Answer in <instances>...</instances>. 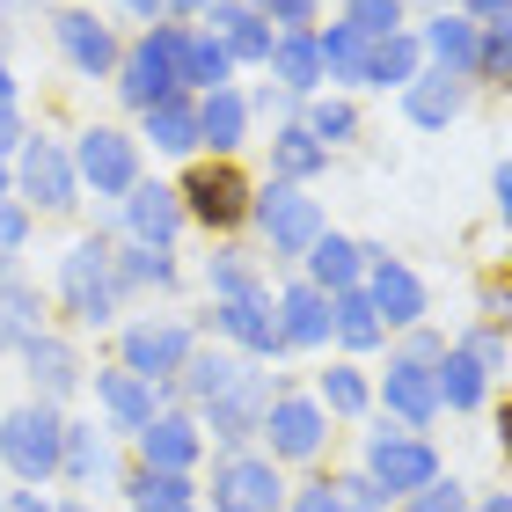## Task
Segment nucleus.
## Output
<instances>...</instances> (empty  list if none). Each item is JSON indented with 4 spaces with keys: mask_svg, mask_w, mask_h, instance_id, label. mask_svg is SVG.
<instances>
[{
    "mask_svg": "<svg viewBox=\"0 0 512 512\" xmlns=\"http://www.w3.org/2000/svg\"><path fill=\"white\" fill-rule=\"evenodd\" d=\"M59 439H66V425H59V410L44 403V395L0 417V461H8V469H15L22 483L59 476Z\"/></svg>",
    "mask_w": 512,
    "mask_h": 512,
    "instance_id": "nucleus-1",
    "label": "nucleus"
},
{
    "mask_svg": "<svg viewBox=\"0 0 512 512\" xmlns=\"http://www.w3.org/2000/svg\"><path fill=\"white\" fill-rule=\"evenodd\" d=\"M176 44H183V22H154V30L125 52V81L118 88H125L132 110H154V103H169L183 88L176 81Z\"/></svg>",
    "mask_w": 512,
    "mask_h": 512,
    "instance_id": "nucleus-2",
    "label": "nucleus"
},
{
    "mask_svg": "<svg viewBox=\"0 0 512 512\" xmlns=\"http://www.w3.org/2000/svg\"><path fill=\"white\" fill-rule=\"evenodd\" d=\"M59 293H66V308H74L81 322H110L118 315V256H110V242H81L74 256L59 264Z\"/></svg>",
    "mask_w": 512,
    "mask_h": 512,
    "instance_id": "nucleus-3",
    "label": "nucleus"
},
{
    "mask_svg": "<svg viewBox=\"0 0 512 512\" xmlns=\"http://www.w3.org/2000/svg\"><path fill=\"white\" fill-rule=\"evenodd\" d=\"M249 213H256V227L271 235L278 256H308L315 235H322V205L300 191V183H264V191L249 198Z\"/></svg>",
    "mask_w": 512,
    "mask_h": 512,
    "instance_id": "nucleus-4",
    "label": "nucleus"
},
{
    "mask_svg": "<svg viewBox=\"0 0 512 512\" xmlns=\"http://www.w3.org/2000/svg\"><path fill=\"white\" fill-rule=\"evenodd\" d=\"M366 476H374L381 491L410 498V491H425V483L439 476V454L425 447V439H410V432H374V447H366Z\"/></svg>",
    "mask_w": 512,
    "mask_h": 512,
    "instance_id": "nucleus-5",
    "label": "nucleus"
},
{
    "mask_svg": "<svg viewBox=\"0 0 512 512\" xmlns=\"http://www.w3.org/2000/svg\"><path fill=\"white\" fill-rule=\"evenodd\" d=\"M74 176H88V183H96V198H125L132 183H139V147H132L125 132H110V125H96V132H81Z\"/></svg>",
    "mask_w": 512,
    "mask_h": 512,
    "instance_id": "nucleus-6",
    "label": "nucleus"
},
{
    "mask_svg": "<svg viewBox=\"0 0 512 512\" xmlns=\"http://www.w3.org/2000/svg\"><path fill=\"white\" fill-rule=\"evenodd\" d=\"M213 505L220 512H278V469L256 454H227L213 469Z\"/></svg>",
    "mask_w": 512,
    "mask_h": 512,
    "instance_id": "nucleus-7",
    "label": "nucleus"
},
{
    "mask_svg": "<svg viewBox=\"0 0 512 512\" xmlns=\"http://www.w3.org/2000/svg\"><path fill=\"white\" fill-rule=\"evenodd\" d=\"M374 256V286H366V300H374L381 330H417V315H425V286H417V271H403L388 249H366Z\"/></svg>",
    "mask_w": 512,
    "mask_h": 512,
    "instance_id": "nucleus-8",
    "label": "nucleus"
},
{
    "mask_svg": "<svg viewBox=\"0 0 512 512\" xmlns=\"http://www.w3.org/2000/svg\"><path fill=\"white\" fill-rule=\"evenodd\" d=\"M264 410H271V381L249 374V366L213 395V403H205V417H213V432L227 439V447H235V439H249V432H264Z\"/></svg>",
    "mask_w": 512,
    "mask_h": 512,
    "instance_id": "nucleus-9",
    "label": "nucleus"
},
{
    "mask_svg": "<svg viewBox=\"0 0 512 512\" xmlns=\"http://www.w3.org/2000/svg\"><path fill=\"white\" fill-rule=\"evenodd\" d=\"M176 198H183V213L205 220V227H235L249 213V183L235 169H191V183H183Z\"/></svg>",
    "mask_w": 512,
    "mask_h": 512,
    "instance_id": "nucleus-10",
    "label": "nucleus"
},
{
    "mask_svg": "<svg viewBox=\"0 0 512 512\" xmlns=\"http://www.w3.org/2000/svg\"><path fill=\"white\" fill-rule=\"evenodd\" d=\"M183 359H191V330H183V322H132L125 330V366L132 374L161 381V374H183Z\"/></svg>",
    "mask_w": 512,
    "mask_h": 512,
    "instance_id": "nucleus-11",
    "label": "nucleus"
},
{
    "mask_svg": "<svg viewBox=\"0 0 512 512\" xmlns=\"http://www.w3.org/2000/svg\"><path fill=\"white\" fill-rule=\"evenodd\" d=\"M96 395H103V410L118 417L125 432H139V425H154V410H161V381H147V374H132V366H110V374H96Z\"/></svg>",
    "mask_w": 512,
    "mask_h": 512,
    "instance_id": "nucleus-12",
    "label": "nucleus"
},
{
    "mask_svg": "<svg viewBox=\"0 0 512 512\" xmlns=\"http://www.w3.org/2000/svg\"><path fill=\"white\" fill-rule=\"evenodd\" d=\"M264 432H271V454L278 461H308L322 447V410L300 403V395H278V403L264 410Z\"/></svg>",
    "mask_w": 512,
    "mask_h": 512,
    "instance_id": "nucleus-13",
    "label": "nucleus"
},
{
    "mask_svg": "<svg viewBox=\"0 0 512 512\" xmlns=\"http://www.w3.org/2000/svg\"><path fill=\"white\" fill-rule=\"evenodd\" d=\"M213 322L235 344H249V352H286V330H278V315H271V300L264 293H235V300H220Z\"/></svg>",
    "mask_w": 512,
    "mask_h": 512,
    "instance_id": "nucleus-14",
    "label": "nucleus"
},
{
    "mask_svg": "<svg viewBox=\"0 0 512 512\" xmlns=\"http://www.w3.org/2000/svg\"><path fill=\"white\" fill-rule=\"evenodd\" d=\"M125 220H132V235L147 249H169L176 227H183V198L161 191V183H132V191H125Z\"/></svg>",
    "mask_w": 512,
    "mask_h": 512,
    "instance_id": "nucleus-15",
    "label": "nucleus"
},
{
    "mask_svg": "<svg viewBox=\"0 0 512 512\" xmlns=\"http://www.w3.org/2000/svg\"><path fill=\"white\" fill-rule=\"evenodd\" d=\"M381 395H388V410L403 417V425H432V417H439V381H432L425 359H395Z\"/></svg>",
    "mask_w": 512,
    "mask_h": 512,
    "instance_id": "nucleus-16",
    "label": "nucleus"
},
{
    "mask_svg": "<svg viewBox=\"0 0 512 512\" xmlns=\"http://www.w3.org/2000/svg\"><path fill=\"white\" fill-rule=\"evenodd\" d=\"M22 191H30L37 205H74V161H66L52 139H30V147H22Z\"/></svg>",
    "mask_w": 512,
    "mask_h": 512,
    "instance_id": "nucleus-17",
    "label": "nucleus"
},
{
    "mask_svg": "<svg viewBox=\"0 0 512 512\" xmlns=\"http://www.w3.org/2000/svg\"><path fill=\"white\" fill-rule=\"evenodd\" d=\"M52 30H59V52L74 59L81 74H96V81H103L110 66H118V37H110L103 22H96V15H81V8H74V15H59Z\"/></svg>",
    "mask_w": 512,
    "mask_h": 512,
    "instance_id": "nucleus-18",
    "label": "nucleus"
},
{
    "mask_svg": "<svg viewBox=\"0 0 512 512\" xmlns=\"http://www.w3.org/2000/svg\"><path fill=\"white\" fill-rule=\"evenodd\" d=\"M139 454H147V469H191V461H198V425H191V417H161L154 410V425H139Z\"/></svg>",
    "mask_w": 512,
    "mask_h": 512,
    "instance_id": "nucleus-19",
    "label": "nucleus"
},
{
    "mask_svg": "<svg viewBox=\"0 0 512 512\" xmlns=\"http://www.w3.org/2000/svg\"><path fill=\"white\" fill-rule=\"evenodd\" d=\"M205 15H213V30H220V44H227L235 59H271V44H278V37H271V22L256 15L249 0H213Z\"/></svg>",
    "mask_w": 512,
    "mask_h": 512,
    "instance_id": "nucleus-20",
    "label": "nucleus"
},
{
    "mask_svg": "<svg viewBox=\"0 0 512 512\" xmlns=\"http://www.w3.org/2000/svg\"><path fill=\"white\" fill-rule=\"evenodd\" d=\"M425 52L439 59V74H447V81H476V22L469 15L425 22Z\"/></svg>",
    "mask_w": 512,
    "mask_h": 512,
    "instance_id": "nucleus-21",
    "label": "nucleus"
},
{
    "mask_svg": "<svg viewBox=\"0 0 512 512\" xmlns=\"http://www.w3.org/2000/svg\"><path fill=\"white\" fill-rule=\"evenodd\" d=\"M271 74H278V88L286 96H308V88L322 81V52H315V30H278V44H271Z\"/></svg>",
    "mask_w": 512,
    "mask_h": 512,
    "instance_id": "nucleus-22",
    "label": "nucleus"
},
{
    "mask_svg": "<svg viewBox=\"0 0 512 512\" xmlns=\"http://www.w3.org/2000/svg\"><path fill=\"white\" fill-rule=\"evenodd\" d=\"M22 359H30V381H37V395H44V403H59V395L81 381V359L66 352L59 337H44V330H37L30 344H22Z\"/></svg>",
    "mask_w": 512,
    "mask_h": 512,
    "instance_id": "nucleus-23",
    "label": "nucleus"
},
{
    "mask_svg": "<svg viewBox=\"0 0 512 512\" xmlns=\"http://www.w3.org/2000/svg\"><path fill=\"white\" fill-rule=\"evenodd\" d=\"M403 110H410V125H425V132L454 125V118H461V81H447V74H417V81L403 88Z\"/></svg>",
    "mask_w": 512,
    "mask_h": 512,
    "instance_id": "nucleus-24",
    "label": "nucleus"
},
{
    "mask_svg": "<svg viewBox=\"0 0 512 512\" xmlns=\"http://www.w3.org/2000/svg\"><path fill=\"white\" fill-rule=\"evenodd\" d=\"M227 74H235V52H227L220 37H191V30H183V44H176V81H198L205 96H213V88H227Z\"/></svg>",
    "mask_w": 512,
    "mask_h": 512,
    "instance_id": "nucleus-25",
    "label": "nucleus"
},
{
    "mask_svg": "<svg viewBox=\"0 0 512 512\" xmlns=\"http://www.w3.org/2000/svg\"><path fill=\"white\" fill-rule=\"evenodd\" d=\"M315 52H322V74H337V81H366V66H374V37H359L352 22H330V30L315 37Z\"/></svg>",
    "mask_w": 512,
    "mask_h": 512,
    "instance_id": "nucleus-26",
    "label": "nucleus"
},
{
    "mask_svg": "<svg viewBox=\"0 0 512 512\" xmlns=\"http://www.w3.org/2000/svg\"><path fill=\"white\" fill-rule=\"evenodd\" d=\"M37 315H44L37 286H22V278H0V352H22V344L37 337Z\"/></svg>",
    "mask_w": 512,
    "mask_h": 512,
    "instance_id": "nucleus-27",
    "label": "nucleus"
},
{
    "mask_svg": "<svg viewBox=\"0 0 512 512\" xmlns=\"http://www.w3.org/2000/svg\"><path fill=\"white\" fill-rule=\"evenodd\" d=\"M278 330H286V344H322L330 337V300H322L315 286H293L286 300H278Z\"/></svg>",
    "mask_w": 512,
    "mask_h": 512,
    "instance_id": "nucleus-28",
    "label": "nucleus"
},
{
    "mask_svg": "<svg viewBox=\"0 0 512 512\" xmlns=\"http://www.w3.org/2000/svg\"><path fill=\"white\" fill-rule=\"evenodd\" d=\"M322 161H330V147H322L308 125H286V132L271 139V169H278V183H308Z\"/></svg>",
    "mask_w": 512,
    "mask_h": 512,
    "instance_id": "nucleus-29",
    "label": "nucleus"
},
{
    "mask_svg": "<svg viewBox=\"0 0 512 512\" xmlns=\"http://www.w3.org/2000/svg\"><path fill=\"white\" fill-rule=\"evenodd\" d=\"M147 118V139L161 154H191L198 147V103H183V96H169V103H154V110H139Z\"/></svg>",
    "mask_w": 512,
    "mask_h": 512,
    "instance_id": "nucleus-30",
    "label": "nucleus"
},
{
    "mask_svg": "<svg viewBox=\"0 0 512 512\" xmlns=\"http://www.w3.org/2000/svg\"><path fill=\"white\" fill-rule=\"evenodd\" d=\"M330 330L352 344V352H374V344H381V315H374V300H366L359 286H344V293L330 300Z\"/></svg>",
    "mask_w": 512,
    "mask_h": 512,
    "instance_id": "nucleus-31",
    "label": "nucleus"
},
{
    "mask_svg": "<svg viewBox=\"0 0 512 512\" xmlns=\"http://www.w3.org/2000/svg\"><path fill=\"white\" fill-rule=\"evenodd\" d=\"M242 125H249V103L235 96V88H213V96L198 103V139H213V147H242Z\"/></svg>",
    "mask_w": 512,
    "mask_h": 512,
    "instance_id": "nucleus-32",
    "label": "nucleus"
},
{
    "mask_svg": "<svg viewBox=\"0 0 512 512\" xmlns=\"http://www.w3.org/2000/svg\"><path fill=\"white\" fill-rule=\"evenodd\" d=\"M59 469L74 476V483H103V476H110L103 432H96V425H66V439H59Z\"/></svg>",
    "mask_w": 512,
    "mask_h": 512,
    "instance_id": "nucleus-33",
    "label": "nucleus"
},
{
    "mask_svg": "<svg viewBox=\"0 0 512 512\" xmlns=\"http://www.w3.org/2000/svg\"><path fill=\"white\" fill-rule=\"evenodd\" d=\"M417 52H425V44L403 37V30L374 37V66H366V81H374V88H410L417 81Z\"/></svg>",
    "mask_w": 512,
    "mask_h": 512,
    "instance_id": "nucleus-34",
    "label": "nucleus"
},
{
    "mask_svg": "<svg viewBox=\"0 0 512 512\" xmlns=\"http://www.w3.org/2000/svg\"><path fill=\"white\" fill-rule=\"evenodd\" d=\"M432 381H439V403H447V410H476L483 403V366L469 352H447L432 366Z\"/></svg>",
    "mask_w": 512,
    "mask_h": 512,
    "instance_id": "nucleus-35",
    "label": "nucleus"
},
{
    "mask_svg": "<svg viewBox=\"0 0 512 512\" xmlns=\"http://www.w3.org/2000/svg\"><path fill=\"white\" fill-rule=\"evenodd\" d=\"M308 264H315V286L344 293V286H352V278H359V242H344V235H315Z\"/></svg>",
    "mask_w": 512,
    "mask_h": 512,
    "instance_id": "nucleus-36",
    "label": "nucleus"
},
{
    "mask_svg": "<svg viewBox=\"0 0 512 512\" xmlns=\"http://www.w3.org/2000/svg\"><path fill=\"white\" fill-rule=\"evenodd\" d=\"M132 505L139 512H191V483L176 469H139L132 476Z\"/></svg>",
    "mask_w": 512,
    "mask_h": 512,
    "instance_id": "nucleus-37",
    "label": "nucleus"
},
{
    "mask_svg": "<svg viewBox=\"0 0 512 512\" xmlns=\"http://www.w3.org/2000/svg\"><path fill=\"white\" fill-rule=\"evenodd\" d=\"M235 374H242V359H227V352H191V359H183V381H191L198 403H213Z\"/></svg>",
    "mask_w": 512,
    "mask_h": 512,
    "instance_id": "nucleus-38",
    "label": "nucleus"
},
{
    "mask_svg": "<svg viewBox=\"0 0 512 512\" xmlns=\"http://www.w3.org/2000/svg\"><path fill=\"white\" fill-rule=\"evenodd\" d=\"M476 74H491V81L512 88V15L483 22V37H476Z\"/></svg>",
    "mask_w": 512,
    "mask_h": 512,
    "instance_id": "nucleus-39",
    "label": "nucleus"
},
{
    "mask_svg": "<svg viewBox=\"0 0 512 512\" xmlns=\"http://www.w3.org/2000/svg\"><path fill=\"white\" fill-rule=\"evenodd\" d=\"M169 278H176L169 249H147V242H139L132 256H118V293H132V286H169Z\"/></svg>",
    "mask_w": 512,
    "mask_h": 512,
    "instance_id": "nucleus-40",
    "label": "nucleus"
},
{
    "mask_svg": "<svg viewBox=\"0 0 512 512\" xmlns=\"http://www.w3.org/2000/svg\"><path fill=\"white\" fill-rule=\"evenodd\" d=\"M344 22L359 37H395L403 30V0H344Z\"/></svg>",
    "mask_w": 512,
    "mask_h": 512,
    "instance_id": "nucleus-41",
    "label": "nucleus"
},
{
    "mask_svg": "<svg viewBox=\"0 0 512 512\" xmlns=\"http://www.w3.org/2000/svg\"><path fill=\"white\" fill-rule=\"evenodd\" d=\"M308 132L322 139V147H337V139L359 132V110H352V103H315V110H308Z\"/></svg>",
    "mask_w": 512,
    "mask_h": 512,
    "instance_id": "nucleus-42",
    "label": "nucleus"
},
{
    "mask_svg": "<svg viewBox=\"0 0 512 512\" xmlns=\"http://www.w3.org/2000/svg\"><path fill=\"white\" fill-rule=\"evenodd\" d=\"M322 403L352 417V410H366V381L352 374V366H330V374H322Z\"/></svg>",
    "mask_w": 512,
    "mask_h": 512,
    "instance_id": "nucleus-43",
    "label": "nucleus"
},
{
    "mask_svg": "<svg viewBox=\"0 0 512 512\" xmlns=\"http://www.w3.org/2000/svg\"><path fill=\"white\" fill-rule=\"evenodd\" d=\"M213 286H220V300H235V293H264L242 256H213Z\"/></svg>",
    "mask_w": 512,
    "mask_h": 512,
    "instance_id": "nucleus-44",
    "label": "nucleus"
},
{
    "mask_svg": "<svg viewBox=\"0 0 512 512\" xmlns=\"http://www.w3.org/2000/svg\"><path fill=\"white\" fill-rule=\"evenodd\" d=\"M264 22H286V30H308L315 22V0H249Z\"/></svg>",
    "mask_w": 512,
    "mask_h": 512,
    "instance_id": "nucleus-45",
    "label": "nucleus"
},
{
    "mask_svg": "<svg viewBox=\"0 0 512 512\" xmlns=\"http://www.w3.org/2000/svg\"><path fill=\"white\" fill-rule=\"evenodd\" d=\"M403 512H461V483H425V491H410V505Z\"/></svg>",
    "mask_w": 512,
    "mask_h": 512,
    "instance_id": "nucleus-46",
    "label": "nucleus"
},
{
    "mask_svg": "<svg viewBox=\"0 0 512 512\" xmlns=\"http://www.w3.org/2000/svg\"><path fill=\"white\" fill-rule=\"evenodd\" d=\"M337 498H344V512H381L388 491H381L374 476H344V483H337Z\"/></svg>",
    "mask_w": 512,
    "mask_h": 512,
    "instance_id": "nucleus-47",
    "label": "nucleus"
},
{
    "mask_svg": "<svg viewBox=\"0 0 512 512\" xmlns=\"http://www.w3.org/2000/svg\"><path fill=\"white\" fill-rule=\"evenodd\" d=\"M22 235H30V213H22V205H8V198H0V264H8V256L22 249Z\"/></svg>",
    "mask_w": 512,
    "mask_h": 512,
    "instance_id": "nucleus-48",
    "label": "nucleus"
},
{
    "mask_svg": "<svg viewBox=\"0 0 512 512\" xmlns=\"http://www.w3.org/2000/svg\"><path fill=\"white\" fill-rule=\"evenodd\" d=\"M461 352H469V359L483 366V374H491V366H505V337H498V330H476L469 344H461Z\"/></svg>",
    "mask_w": 512,
    "mask_h": 512,
    "instance_id": "nucleus-49",
    "label": "nucleus"
},
{
    "mask_svg": "<svg viewBox=\"0 0 512 512\" xmlns=\"http://www.w3.org/2000/svg\"><path fill=\"white\" fill-rule=\"evenodd\" d=\"M293 512H344V498H337V483H315V491H300Z\"/></svg>",
    "mask_w": 512,
    "mask_h": 512,
    "instance_id": "nucleus-50",
    "label": "nucleus"
},
{
    "mask_svg": "<svg viewBox=\"0 0 512 512\" xmlns=\"http://www.w3.org/2000/svg\"><path fill=\"white\" fill-rule=\"evenodd\" d=\"M22 139H30V132H22V118H15V103H0V154H8V147H22Z\"/></svg>",
    "mask_w": 512,
    "mask_h": 512,
    "instance_id": "nucleus-51",
    "label": "nucleus"
},
{
    "mask_svg": "<svg viewBox=\"0 0 512 512\" xmlns=\"http://www.w3.org/2000/svg\"><path fill=\"white\" fill-rule=\"evenodd\" d=\"M491 191H498V213H505V227H512V161H498V176H491Z\"/></svg>",
    "mask_w": 512,
    "mask_h": 512,
    "instance_id": "nucleus-52",
    "label": "nucleus"
},
{
    "mask_svg": "<svg viewBox=\"0 0 512 512\" xmlns=\"http://www.w3.org/2000/svg\"><path fill=\"white\" fill-rule=\"evenodd\" d=\"M469 15H483V22H498V15H512V0H461Z\"/></svg>",
    "mask_w": 512,
    "mask_h": 512,
    "instance_id": "nucleus-53",
    "label": "nucleus"
},
{
    "mask_svg": "<svg viewBox=\"0 0 512 512\" xmlns=\"http://www.w3.org/2000/svg\"><path fill=\"white\" fill-rule=\"evenodd\" d=\"M125 8H132V15H139V22H154V15H161V8H169V0H125Z\"/></svg>",
    "mask_w": 512,
    "mask_h": 512,
    "instance_id": "nucleus-54",
    "label": "nucleus"
},
{
    "mask_svg": "<svg viewBox=\"0 0 512 512\" xmlns=\"http://www.w3.org/2000/svg\"><path fill=\"white\" fill-rule=\"evenodd\" d=\"M498 439H505V461H512V403H505V417H498Z\"/></svg>",
    "mask_w": 512,
    "mask_h": 512,
    "instance_id": "nucleus-55",
    "label": "nucleus"
},
{
    "mask_svg": "<svg viewBox=\"0 0 512 512\" xmlns=\"http://www.w3.org/2000/svg\"><path fill=\"white\" fill-rule=\"evenodd\" d=\"M169 8H176V15H205L213 0H169Z\"/></svg>",
    "mask_w": 512,
    "mask_h": 512,
    "instance_id": "nucleus-56",
    "label": "nucleus"
},
{
    "mask_svg": "<svg viewBox=\"0 0 512 512\" xmlns=\"http://www.w3.org/2000/svg\"><path fill=\"white\" fill-rule=\"evenodd\" d=\"M0 103H15V74H8V66H0Z\"/></svg>",
    "mask_w": 512,
    "mask_h": 512,
    "instance_id": "nucleus-57",
    "label": "nucleus"
},
{
    "mask_svg": "<svg viewBox=\"0 0 512 512\" xmlns=\"http://www.w3.org/2000/svg\"><path fill=\"white\" fill-rule=\"evenodd\" d=\"M15 512H52V505H37L30 491H22V498H15Z\"/></svg>",
    "mask_w": 512,
    "mask_h": 512,
    "instance_id": "nucleus-58",
    "label": "nucleus"
},
{
    "mask_svg": "<svg viewBox=\"0 0 512 512\" xmlns=\"http://www.w3.org/2000/svg\"><path fill=\"white\" fill-rule=\"evenodd\" d=\"M476 512H512V498H483V505H476Z\"/></svg>",
    "mask_w": 512,
    "mask_h": 512,
    "instance_id": "nucleus-59",
    "label": "nucleus"
},
{
    "mask_svg": "<svg viewBox=\"0 0 512 512\" xmlns=\"http://www.w3.org/2000/svg\"><path fill=\"white\" fill-rule=\"evenodd\" d=\"M59 512H96V505H59Z\"/></svg>",
    "mask_w": 512,
    "mask_h": 512,
    "instance_id": "nucleus-60",
    "label": "nucleus"
},
{
    "mask_svg": "<svg viewBox=\"0 0 512 512\" xmlns=\"http://www.w3.org/2000/svg\"><path fill=\"white\" fill-rule=\"evenodd\" d=\"M0 198H8V169H0Z\"/></svg>",
    "mask_w": 512,
    "mask_h": 512,
    "instance_id": "nucleus-61",
    "label": "nucleus"
}]
</instances>
